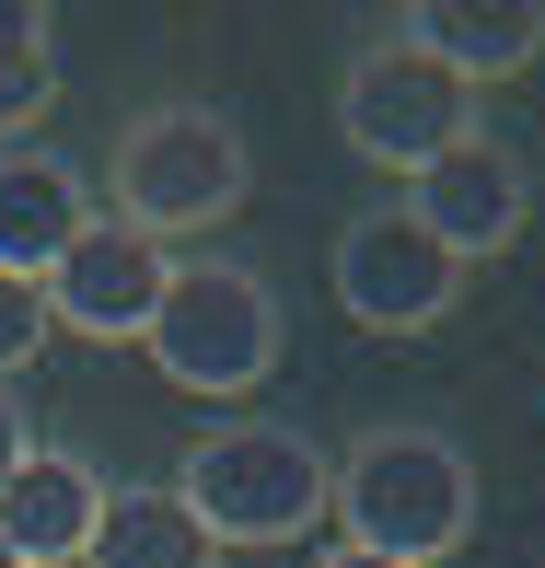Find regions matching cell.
Wrapping results in <instances>:
<instances>
[{
    "mask_svg": "<svg viewBox=\"0 0 545 568\" xmlns=\"http://www.w3.org/2000/svg\"><path fill=\"white\" fill-rule=\"evenodd\" d=\"M36 348H47V291L36 278H0V383L36 372Z\"/></svg>",
    "mask_w": 545,
    "mask_h": 568,
    "instance_id": "5bb4252c",
    "label": "cell"
},
{
    "mask_svg": "<svg viewBox=\"0 0 545 568\" xmlns=\"http://www.w3.org/2000/svg\"><path fill=\"white\" fill-rule=\"evenodd\" d=\"M314 568H395V557H372V546H336V557H314Z\"/></svg>",
    "mask_w": 545,
    "mask_h": 568,
    "instance_id": "2e32d148",
    "label": "cell"
},
{
    "mask_svg": "<svg viewBox=\"0 0 545 568\" xmlns=\"http://www.w3.org/2000/svg\"><path fill=\"white\" fill-rule=\"evenodd\" d=\"M23 453H36V429H23V395L0 383V487H12V464H23Z\"/></svg>",
    "mask_w": 545,
    "mask_h": 568,
    "instance_id": "9a60e30c",
    "label": "cell"
},
{
    "mask_svg": "<svg viewBox=\"0 0 545 568\" xmlns=\"http://www.w3.org/2000/svg\"><path fill=\"white\" fill-rule=\"evenodd\" d=\"M255 163H244V128L210 116V105H151L140 128L117 140V221L174 244V232H210L244 210Z\"/></svg>",
    "mask_w": 545,
    "mask_h": 568,
    "instance_id": "3957f363",
    "label": "cell"
},
{
    "mask_svg": "<svg viewBox=\"0 0 545 568\" xmlns=\"http://www.w3.org/2000/svg\"><path fill=\"white\" fill-rule=\"evenodd\" d=\"M174 499L198 510L210 546H302V534L325 523V499H336V464L302 442V429H279V418H232V429H210V442L186 453Z\"/></svg>",
    "mask_w": 545,
    "mask_h": 568,
    "instance_id": "7a4b0ae2",
    "label": "cell"
},
{
    "mask_svg": "<svg viewBox=\"0 0 545 568\" xmlns=\"http://www.w3.org/2000/svg\"><path fill=\"white\" fill-rule=\"evenodd\" d=\"M151 372L174 383V395H255V383L279 372V302L255 267H174L163 278V314H151Z\"/></svg>",
    "mask_w": 545,
    "mask_h": 568,
    "instance_id": "277c9868",
    "label": "cell"
},
{
    "mask_svg": "<svg viewBox=\"0 0 545 568\" xmlns=\"http://www.w3.org/2000/svg\"><path fill=\"white\" fill-rule=\"evenodd\" d=\"M395 36L418 59H441L464 93H487L545 59V0H418V12H395Z\"/></svg>",
    "mask_w": 545,
    "mask_h": 568,
    "instance_id": "9c48e42d",
    "label": "cell"
},
{
    "mask_svg": "<svg viewBox=\"0 0 545 568\" xmlns=\"http://www.w3.org/2000/svg\"><path fill=\"white\" fill-rule=\"evenodd\" d=\"M453 291H464V267L406 210H360L349 232H336V302H349L372 337H418V325H441Z\"/></svg>",
    "mask_w": 545,
    "mask_h": 568,
    "instance_id": "8992f818",
    "label": "cell"
},
{
    "mask_svg": "<svg viewBox=\"0 0 545 568\" xmlns=\"http://www.w3.org/2000/svg\"><path fill=\"white\" fill-rule=\"evenodd\" d=\"M47 93H59V12L47 0H0V140H23L47 116Z\"/></svg>",
    "mask_w": 545,
    "mask_h": 568,
    "instance_id": "4fadbf2b",
    "label": "cell"
},
{
    "mask_svg": "<svg viewBox=\"0 0 545 568\" xmlns=\"http://www.w3.org/2000/svg\"><path fill=\"white\" fill-rule=\"evenodd\" d=\"M406 221L430 232L453 267H476V255H511V232L534 221V174H523V151H499L476 128L464 151H441L430 174H406V197H395Z\"/></svg>",
    "mask_w": 545,
    "mask_h": 568,
    "instance_id": "ba28073f",
    "label": "cell"
},
{
    "mask_svg": "<svg viewBox=\"0 0 545 568\" xmlns=\"http://www.w3.org/2000/svg\"><path fill=\"white\" fill-rule=\"evenodd\" d=\"M221 546L198 534V510L174 487H105V523H93L82 568H210Z\"/></svg>",
    "mask_w": 545,
    "mask_h": 568,
    "instance_id": "7c38bea8",
    "label": "cell"
},
{
    "mask_svg": "<svg viewBox=\"0 0 545 568\" xmlns=\"http://www.w3.org/2000/svg\"><path fill=\"white\" fill-rule=\"evenodd\" d=\"M93 221V186L82 163L59 151H0V278H47Z\"/></svg>",
    "mask_w": 545,
    "mask_h": 568,
    "instance_id": "8fae6325",
    "label": "cell"
},
{
    "mask_svg": "<svg viewBox=\"0 0 545 568\" xmlns=\"http://www.w3.org/2000/svg\"><path fill=\"white\" fill-rule=\"evenodd\" d=\"M93 523H105V476L82 453H23L12 487H0V546L23 568H82Z\"/></svg>",
    "mask_w": 545,
    "mask_h": 568,
    "instance_id": "30bf717a",
    "label": "cell"
},
{
    "mask_svg": "<svg viewBox=\"0 0 545 568\" xmlns=\"http://www.w3.org/2000/svg\"><path fill=\"white\" fill-rule=\"evenodd\" d=\"M163 278H174V255L151 244V232H128L117 210H93L82 244H70L36 291H47V325H70V337H105V348H117V337H151Z\"/></svg>",
    "mask_w": 545,
    "mask_h": 568,
    "instance_id": "52a82bcc",
    "label": "cell"
},
{
    "mask_svg": "<svg viewBox=\"0 0 545 568\" xmlns=\"http://www.w3.org/2000/svg\"><path fill=\"white\" fill-rule=\"evenodd\" d=\"M0 568H23V557H12V546H0Z\"/></svg>",
    "mask_w": 545,
    "mask_h": 568,
    "instance_id": "e0dca14e",
    "label": "cell"
},
{
    "mask_svg": "<svg viewBox=\"0 0 545 568\" xmlns=\"http://www.w3.org/2000/svg\"><path fill=\"white\" fill-rule=\"evenodd\" d=\"M336 128H349L360 163H383V174H430L441 151L476 140V93H464L441 59H418L406 36H372V47L349 59V82H336Z\"/></svg>",
    "mask_w": 545,
    "mask_h": 568,
    "instance_id": "5b68a950",
    "label": "cell"
},
{
    "mask_svg": "<svg viewBox=\"0 0 545 568\" xmlns=\"http://www.w3.org/2000/svg\"><path fill=\"white\" fill-rule=\"evenodd\" d=\"M325 510L349 523V546H372L395 568H430V557H453L476 534V464L441 442V429H372V442L336 464Z\"/></svg>",
    "mask_w": 545,
    "mask_h": 568,
    "instance_id": "6da1fadb",
    "label": "cell"
}]
</instances>
